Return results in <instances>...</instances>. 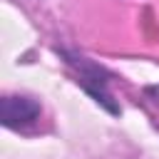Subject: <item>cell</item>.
Here are the masks:
<instances>
[{
	"instance_id": "6da1fadb",
	"label": "cell",
	"mask_w": 159,
	"mask_h": 159,
	"mask_svg": "<svg viewBox=\"0 0 159 159\" xmlns=\"http://www.w3.org/2000/svg\"><path fill=\"white\" fill-rule=\"evenodd\" d=\"M62 55L67 57V62H70L72 67H77V75H80L82 87H84L89 94H94V99H97V102H102V104H107L112 112H117V107L109 102V92H107V75H104V70H102V67H97V65H92L87 57H82V55H77V52H62Z\"/></svg>"
},
{
	"instance_id": "7a4b0ae2",
	"label": "cell",
	"mask_w": 159,
	"mask_h": 159,
	"mask_svg": "<svg viewBox=\"0 0 159 159\" xmlns=\"http://www.w3.org/2000/svg\"><path fill=\"white\" fill-rule=\"evenodd\" d=\"M0 117L2 124L10 129H22L30 127L40 119V104L32 97H22V94H7L0 104Z\"/></svg>"
},
{
	"instance_id": "3957f363",
	"label": "cell",
	"mask_w": 159,
	"mask_h": 159,
	"mask_svg": "<svg viewBox=\"0 0 159 159\" xmlns=\"http://www.w3.org/2000/svg\"><path fill=\"white\" fill-rule=\"evenodd\" d=\"M149 94H152V97H154V102L159 104V84H154V87L149 89Z\"/></svg>"
}]
</instances>
